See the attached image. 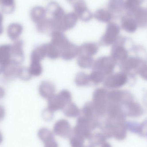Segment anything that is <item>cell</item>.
<instances>
[{
	"label": "cell",
	"instance_id": "obj_1",
	"mask_svg": "<svg viewBox=\"0 0 147 147\" xmlns=\"http://www.w3.org/2000/svg\"><path fill=\"white\" fill-rule=\"evenodd\" d=\"M48 107L51 110L63 109L65 105L71 102L72 95L68 90H62L57 95L48 99Z\"/></svg>",
	"mask_w": 147,
	"mask_h": 147
},
{
	"label": "cell",
	"instance_id": "obj_2",
	"mask_svg": "<svg viewBox=\"0 0 147 147\" xmlns=\"http://www.w3.org/2000/svg\"><path fill=\"white\" fill-rule=\"evenodd\" d=\"M117 61L112 57H100L94 62L93 70L98 71L105 76L112 74L116 65Z\"/></svg>",
	"mask_w": 147,
	"mask_h": 147
},
{
	"label": "cell",
	"instance_id": "obj_3",
	"mask_svg": "<svg viewBox=\"0 0 147 147\" xmlns=\"http://www.w3.org/2000/svg\"><path fill=\"white\" fill-rule=\"evenodd\" d=\"M120 31V28L117 24L113 23L109 24L101 38V45L107 46L114 45L118 39Z\"/></svg>",
	"mask_w": 147,
	"mask_h": 147
},
{
	"label": "cell",
	"instance_id": "obj_4",
	"mask_svg": "<svg viewBox=\"0 0 147 147\" xmlns=\"http://www.w3.org/2000/svg\"><path fill=\"white\" fill-rule=\"evenodd\" d=\"M127 77L123 72L111 74L105 78L104 86L109 89H115L124 85L127 83Z\"/></svg>",
	"mask_w": 147,
	"mask_h": 147
},
{
	"label": "cell",
	"instance_id": "obj_5",
	"mask_svg": "<svg viewBox=\"0 0 147 147\" xmlns=\"http://www.w3.org/2000/svg\"><path fill=\"white\" fill-rule=\"evenodd\" d=\"M108 93L107 90L103 88H98L94 91L92 102L94 109L102 110L105 108L108 103Z\"/></svg>",
	"mask_w": 147,
	"mask_h": 147
},
{
	"label": "cell",
	"instance_id": "obj_6",
	"mask_svg": "<svg viewBox=\"0 0 147 147\" xmlns=\"http://www.w3.org/2000/svg\"><path fill=\"white\" fill-rule=\"evenodd\" d=\"M23 43L21 40L16 41L11 45L12 63L17 65L21 64L24 60Z\"/></svg>",
	"mask_w": 147,
	"mask_h": 147
},
{
	"label": "cell",
	"instance_id": "obj_7",
	"mask_svg": "<svg viewBox=\"0 0 147 147\" xmlns=\"http://www.w3.org/2000/svg\"><path fill=\"white\" fill-rule=\"evenodd\" d=\"M12 63L11 45H0V71L3 73L5 69Z\"/></svg>",
	"mask_w": 147,
	"mask_h": 147
},
{
	"label": "cell",
	"instance_id": "obj_8",
	"mask_svg": "<svg viewBox=\"0 0 147 147\" xmlns=\"http://www.w3.org/2000/svg\"><path fill=\"white\" fill-rule=\"evenodd\" d=\"M78 16L75 13L65 14L62 20L57 26L55 29L57 31H65L74 27L77 22Z\"/></svg>",
	"mask_w": 147,
	"mask_h": 147
},
{
	"label": "cell",
	"instance_id": "obj_9",
	"mask_svg": "<svg viewBox=\"0 0 147 147\" xmlns=\"http://www.w3.org/2000/svg\"><path fill=\"white\" fill-rule=\"evenodd\" d=\"M38 91L42 98L48 100L55 95L56 86L51 81L44 80L40 84Z\"/></svg>",
	"mask_w": 147,
	"mask_h": 147
},
{
	"label": "cell",
	"instance_id": "obj_10",
	"mask_svg": "<svg viewBox=\"0 0 147 147\" xmlns=\"http://www.w3.org/2000/svg\"><path fill=\"white\" fill-rule=\"evenodd\" d=\"M51 43L60 51L67 46L70 42L62 32L55 30L52 33Z\"/></svg>",
	"mask_w": 147,
	"mask_h": 147
},
{
	"label": "cell",
	"instance_id": "obj_11",
	"mask_svg": "<svg viewBox=\"0 0 147 147\" xmlns=\"http://www.w3.org/2000/svg\"><path fill=\"white\" fill-rule=\"evenodd\" d=\"M80 54V47L70 42L65 48L60 51V57L64 60L70 61Z\"/></svg>",
	"mask_w": 147,
	"mask_h": 147
},
{
	"label": "cell",
	"instance_id": "obj_12",
	"mask_svg": "<svg viewBox=\"0 0 147 147\" xmlns=\"http://www.w3.org/2000/svg\"><path fill=\"white\" fill-rule=\"evenodd\" d=\"M121 40H117L111 50V57L116 60L123 61L127 58L128 53L126 49L122 46Z\"/></svg>",
	"mask_w": 147,
	"mask_h": 147
},
{
	"label": "cell",
	"instance_id": "obj_13",
	"mask_svg": "<svg viewBox=\"0 0 147 147\" xmlns=\"http://www.w3.org/2000/svg\"><path fill=\"white\" fill-rule=\"evenodd\" d=\"M127 94H125L123 91L119 90H113L109 92L107 95L108 102L113 103H118L122 102L123 103H127L129 98L127 99Z\"/></svg>",
	"mask_w": 147,
	"mask_h": 147
},
{
	"label": "cell",
	"instance_id": "obj_14",
	"mask_svg": "<svg viewBox=\"0 0 147 147\" xmlns=\"http://www.w3.org/2000/svg\"><path fill=\"white\" fill-rule=\"evenodd\" d=\"M80 54L92 57L97 53L98 45L96 43L87 42L84 43L80 47Z\"/></svg>",
	"mask_w": 147,
	"mask_h": 147
},
{
	"label": "cell",
	"instance_id": "obj_15",
	"mask_svg": "<svg viewBox=\"0 0 147 147\" xmlns=\"http://www.w3.org/2000/svg\"><path fill=\"white\" fill-rule=\"evenodd\" d=\"M74 9L77 16L82 20H89L91 18V14L88 11L85 4L82 1H80L76 3Z\"/></svg>",
	"mask_w": 147,
	"mask_h": 147
},
{
	"label": "cell",
	"instance_id": "obj_16",
	"mask_svg": "<svg viewBox=\"0 0 147 147\" xmlns=\"http://www.w3.org/2000/svg\"><path fill=\"white\" fill-rule=\"evenodd\" d=\"M140 61L134 57L127 58L125 60L121 61V68L123 70L124 73L132 70L138 67Z\"/></svg>",
	"mask_w": 147,
	"mask_h": 147
},
{
	"label": "cell",
	"instance_id": "obj_17",
	"mask_svg": "<svg viewBox=\"0 0 147 147\" xmlns=\"http://www.w3.org/2000/svg\"><path fill=\"white\" fill-rule=\"evenodd\" d=\"M22 32V27L18 24H12L8 28L7 34L10 39L16 40L18 39Z\"/></svg>",
	"mask_w": 147,
	"mask_h": 147
},
{
	"label": "cell",
	"instance_id": "obj_18",
	"mask_svg": "<svg viewBox=\"0 0 147 147\" xmlns=\"http://www.w3.org/2000/svg\"><path fill=\"white\" fill-rule=\"evenodd\" d=\"M32 14L34 21L38 24V29L40 27H41L44 25L43 21L45 16V10L44 9L40 7L35 8L33 10Z\"/></svg>",
	"mask_w": 147,
	"mask_h": 147
},
{
	"label": "cell",
	"instance_id": "obj_19",
	"mask_svg": "<svg viewBox=\"0 0 147 147\" xmlns=\"http://www.w3.org/2000/svg\"><path fill=\"white\" fill-rule=\"evenodd\" d=\"M94 62L92 57L83 55H79L77 59V64L83 69H90L93 67Z\"/></svg>",
	"mask_w": 147,
	"mask_h": 147
},
{
	"label": "cell",
	"instance_id": "obj_20",
	"mask_svg": "<svg viewBox=\"0 0 147 147\" xmlns=\"http://www.w3.org/2000/svg\"><path fill=\"white\" fill-rule=\"evenodd\" d=\"M121 26L123 29L129 33H133L136 31L138 24L136 21L132 18H124L122 21Z\"/></svg>",
	"mask_w": 147,
	"mask_h": 147
},
{
	"label": "cell",
	"instance_id": "obj_21",
	"mask_svg": "<svg viewBox=\"0 0 147 147\" xmlns=\"http://www.w3.org/2000/svg\"><path fill=\"white\" fill-rule=\"evenodd\" d=\"M29 71L32 76L38 77L40 76L43 72V69L41 61L36 59H31Z\"/></svg>",
	"mask_w": 147,
	"mask_h": 147
},
{
	"label": "cell",
	"instance_id": "obj_22",
	"mask_svg": "<svg viewBox=\"0 0 147 147\" xmlns=\"http://www.w3.org/2000/svg\"><path fill=\"white\" fill-rule=\"evenodd\" d=\"M47 57L52 60L57 59L60 57V51L51 43L45 44Z\"/></svg>",
	"mask_w": 147,
	"mask_h": 147
},
{
	"label": "cell",
	"instance_id": "obj_23",
	"mask_svg": "<svg viewBox=\"0 0 147 147\" xmlns=\"http://www.w3.org/2000/svg\"><path fill=\"white\" fill-rule=\"evenodd\" d=\"M47 57L45 44L40 45L35 47L32 52L31 59H35L41 61Z\"/></svg>",
	"mask_w": 147,
	"mask_h": 147
},
{
	"label": "cell",
	"instance_id": "obj_24",
	"mask_svg": "<svg viewBox=\"0 0 147 147\" xmlns=\"http://www.w3.org/2000/svg\"><path fill=\"white\" fill-rule=\"evenodd\" d=\"M19 65L11 63L3 71V77L8 80L13 79L17 77Z\"/></svg>",
	"mask_w": 147,
	"mask_h": 147
},
{
	"label": "cell",
	"instance_id": "obj_25",
	"mask_svg": "<svg viewBox=\"0 0 147 147\" xmlns=\"http://www.w3.org/2000/svg\"><path fill=\"white\" fill-rule=\"evenodd\" d=\"M74 81L78 86L80 87L87 86L90 82V75L84 72H78L75 76Z\"/></svg>",
	"mask_w": 147,
	"mask_h": 147
},
{
	"label": "cell",
	"instance_id": "obj_26",
	"mask_svg": "<svg viewBox=\"0 0 147 147\" xmlns=\"http://www.w3.org/2000/svg\"><path fill=\"white\" fill-rule=\"evenodd\" d=\"M136 21L137 24L145 26L147 24V10L139 8L135 12Z\"/></svg>",
	"mask_w": 147,
	"mask_h": 147
},
{
	"label": "cell",
	"instance_id": "obj_27",
	"mask_svg": "<svg viewBox=\"0 0 147 147\" xmlns=\"http://www.w3.org/2000/svg\"><path fill=\"white\" fill-rule=\"evenodd\" d=\"M142 0H126L124 7L127 10L131 12H135L140 8Z\"/></svg>",
	"mask_w": 147,
	"mask_h": 147
},
{
	"label": "cell",
	"instance_id": "obj_28",
	"mask_svg": "<svg viewBox=\"0 0 147 147\" xmlns=\"http://www.w3.org/2000/svg\"><path fill=\"white\" fill-rule=\"evenodd\" d=\"M97 20L102 22H109L111 20L112 16L110 13L104 9H99L95 14Z\"/></svg>",
	"mask_w": 147,
	"mask_h": 147
},
{
	"label": "cell",
	"instance_id": "obj_29",
	"mask_svg": "<svg viewBox=\"0 0 147 147\" xmlns=\"http://www.w3.org/2000/svg\"><path fill=\"white\" fill-rule=\"evenodd\" d=\"M89 75L91 82L96 85L104 82L105 78V75L98 71L93 70Z\"/></svg>",
	"mask_w": 147,
	"mask_h": 147
},
{
	"label": "cell",
	"instance_id": "obj_30",
	"mask_svg": "<svg viewBox=\"0 0 147 147\" xmlns=\"http://www.w3.org/2000/svg\"><path fill=\"white\" fill-rule=\"evenodd\" d=\"M32 75L29 69L24 66H19L17 72V77L24 81H28L32 78Z\"/></svg>",
	"mask_w": 147,
	"mask_h": 147
},
{
	"label": "cell",
	"instance_id": "obj_31",
	"mask_svg": "<svg viewBox=\"0 0 147 147\" xmlns=\"http://www.w3.org/2000/svg\"><path fill=\"white\" fill-rule=\"evenodd\" d=\"M66 112L69 114H77L78 112L79 109L76 105L74 103L71 102L68 105Z\"/></svg>",
	"mask_w": 147,
	"mask_h": 147
},
{
	"label": "cell",
	"instance_id": "obj_32",
	"mask_svg": "<svg viewBox=\"0 0 147 147\" xmlns=\"http://www.w3.org/2000/svg\"><path fill=\"white\" fill-rule=\"evenodd\" d=\"M139 73L142 78L147 80V65H143L140 66L139 69Z\"/></svg>",
	"mask_w": 147,
	"mask_h": 147
},
{
	"label": "cell",
	"instance_id": "obj_33",
	"mask_svg": "<svg viewBox=\"0 0 147 147\" xmlns=\"http://www.w3.org/2000/svg\"><path fill=\"white\" fill-rule=\"evenodd\" d=\"M6 111L4 107L0 105V121L3 119L5 116Z\"/></svg>",
	"mask_w": 147,
	"mask_h": 147
},
{
	"label": "cell",
	"instance_id": "obj_34",
	"mask_svg": "<svg viewBox=\"0 0 147 147\" xmlns=\"http://www.w3.org/2000/svg\"><path fill=\"white\" fill-rule=\"evenodd\" d=\"M2 3L3 5H11L13 4V0H1Z\"/></svg>",
	"mask_w": 147,
	"mask_h": 147
},
{
	"label": "cell",
	"instance_id": "obj_35",
	"mask_svg": "<svg viewBox=\"0 0 147 147\" xmlns=\"http://www.w3.org/2000/svg\"><path fill=\"white\" fill-rule=\"evenodd\" d=\"M5 94V92L4 89L1 86H0V99L4 97Z\"/></svg>",
	"mask_w": 147,
	"mask_h": 147
},
{
	"label": "cell",
	"instance_id": "obj_36",
	"mask_svg": "<svg viewBox=\"0 0 147 147\" xmlns=\"http://www.w3.org/2000/svg\"><path fill=\"white\" fill-rule=\"evenodd\" d=\"M2 17L0 14V35L2 33L3 31V28L2 26Z\"/></svg>",
	"mask_w": 147,
	"mask_h": 147
},
{
	"label": "cell",
	"instance_id": "obj_37",
	"mask_svg": "<svg viewBox=\"0 0 147 147\" xmlns=\"http://www.w3.org/2000/svg\"><path fill=\"white\" fill-rule=\"evenodd\" d=\"M3 141V137L1 133L0 132V144Z\"/></svg>",
	"mask_w": 147,
	"mask_h": 147
},
{
	"label": "cell",
	"instance_id": "obj_38",
	"mask_svg": "<svg viewBox=\"0 0 147 147\" xmlns=\"http://www.w3.org/2000/svg\"><path fill=\"white\" fill-rule=\"evenodd\" d=\"M0 74H1V71H0Z\"/></svg>",
	"mask_w": 147,
	"mask_h": 147
}]
</instances>
